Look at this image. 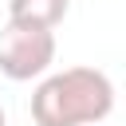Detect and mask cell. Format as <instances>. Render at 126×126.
Listing matches in <instances>:
<instances>
[{
  "label": "cell",
  "instance_id": "6da1fadb",
  "mask_svg": "<svg viewBox=\"0 0 126 126\" xmlns=\"http://www.w3.org/2000/svg\"><path fill=\"white\" fill-rule=\"evenodd\" d=\"M110 110H114V83L98 67L55 71L32 94L35 126H102Z\"/></svg>",
  "mask_w": 126,
  "mask_h": 126
},
{
  "label": "cell",
  "instance_id": "7a4b0ae2",
  "mask_svg": "<svg viewBox=\"0 0 126 126\" xmlns=\"http://www.w3.org/2000/svg\"><path fill=\"white\" fill-rule=\"evenodd\" d=\"M55 63V32L43 28H20L8 24L0 32V75L12 83H28L47 75V67Z\"/></svg>",
  "mask_w": 126,
  "mask_h": 126
},
{
  "label": "cell",
  "instance_id": "3957f363",
  "mask_svg": "<svg viewBox=\"0 0 126 126\" xmlns=\"http://www.w3.org/2000/svg\"><path fill=\"white\" fill-rule=\"evenodd\" d=\"M67 12H71V0H8V24H20V28L55 32Z\"/></svg>",
  "mask_w": 126,
  "mask_h": 126
},
{
  "label": "cell",
  "instance_id": "277c9868",
  "mask_svg": "<svg viewBox=\"0 0 126 126\" xmlns=\"http://www.w3.org/2000/svg\"><path fill=\"white\" fill-rule=\"evenodd\" d=\"M0 126H8V118H4V106H0Z\"/></svg>",
  "mask_w": 126,
  "mask_h": 126
}]
</instances>
